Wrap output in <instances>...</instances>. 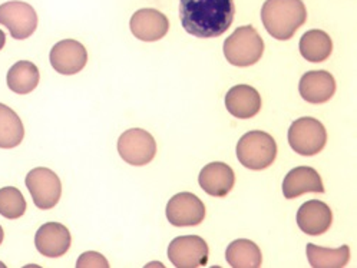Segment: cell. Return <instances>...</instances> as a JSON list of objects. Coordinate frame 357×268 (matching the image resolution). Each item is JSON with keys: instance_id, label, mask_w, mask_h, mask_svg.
I'll use <instances>...</instances> for the list:
<instances>
[{"instance_id": "cell-1", "label": "cell", "mask_w": 357, "mask_h": 268, "mask_svg": "<svg viewBox=\"0 0 357 268\" xmlns=\"http://www.w3.org/2000/svg\"><path fill=\"white\" fill-rule=\"evenodd\" d=\"M233 0H181L180 16L183 28L195 38H218L234 20Z\"/></svg>"}, {"instance_id": "cell-2", "label": "cell", "mask_w": 357, "mask_h": 268, "mask_svg": "<svg viewBox=\"0 0 357 268\" xmlns=\"http://www.w3.org/2000/svg\"><path fill=\"white\" fill-rule=\"evenodd\" d=\"M307 19L303 0H266L261 20L266 31L277 40H289Z\"/></svg>"}, {"instance_id": "cell-3", "label": "cell", "mask_w": 357, "mask_h": 268, "mask_svg": "<svg viewBox=\"0 0 357 268\" xmlns=\"http://www.w3.org/2000/svg\"><path fill=\"white\" fill-rule=\"evenodd\" d=\"M264 54V42L256 28L241 26L224 42L225 59L238 68L256 65Z\"/></svg>"}, {"instance_id": "cell-4", "label": "cell", "mask_w": 357, "mask_h": 268, "mask_svg": "<svg viewBox=\"0 0 357 268\" xmlns=\"http://www.w3.org/2000/svg\"><path fill=\"white\" fill-rule=\"evenodd\" d=\"M277 157L275 139L263 131H251L237 143V158L248 169L261 171L268 168Z\"/></svg>"}, {"instance_id": "cell-5", "label": "cell", "mask_w": 357, "mask_h": 268, "mask_svg": "<svg viewBox=\"0 0 357 268\" xmlns=\"http://www.w3.org/2000/svg\"><path fill=\"white\" fill-rule=\"evenodd\" d=\"M327 142V132L320 120L304 116L294 120L289 129L291 150L303 157H313L321 152Z\"/></svg>"}, {"instance_id": "cell-6", "label": "cell", "mask_w": 357, "mask_h": 268, "mask_svg": "<svg viewBox=\"0 0 357 268\" xmlns=\"http://www.w3.org/2000/svg\"><path fill=\"white\" fill-rule=\"evenodd\" d=\"M118 152L130 165L144 166L155 158L157 142L148 131L132 128L119 136Z\"/></svg>"}, {"instance_id": "cell-7", "label": "cell", "mask_w": 357, "mask_h": 268, "mask_svg": "<svg viewBox=\"0 0 357 268\" xmlns=\"http://www.w3.org/2000/svg\"><path fill=\"white\" fill-rule=\"evenodd\" d=\"M24 184L39 210H50L58 205L62 195V184L52 169L43 166L32 169L26 175Z\"/></svg>"}, {"instance_id": "cell-8", "label": "cell", "mask_w": 357, "mask_h": 268, "mask_svg": "<svg viewBox=\"0 0 357 268\" xmlns=\"http://www.w3.org/2000/svg\"><path fill=\"white\" fill-rule=\"evenodd\" d=\"M0 24L6 26L16 40L31 38L38 28L36 10L26 2L12 0L0 5Z\"/></svg>"}, {"instance_id": "cell-9", "label": "cell", "mask_w": 357, "mask_h": 268, "mask_svg": "<svg viewBox=\"0 0 357 268\" xmlns=\"http://www.w3.org/2000/svg\"><path fill=\"white\" fill-rule=\"evenodd\" d=\"M208 246L198 235H184L172 239L168 258L176 268H198L208 262Z\"/></svg>"}, {"instance_id": "cell-10", "label": "cell", "mask_w": 357, "mask_h": 268, "mask_svg": "<svg viewBox=\"0 0 357 268\" xmlns=\"http://www.w3.org/2000/svg\"><path fill=\"white\" fill-rule=\"evenodd\" d=\"M167 218L174 227H194L206 218V205L191 192H180L167 204Z\"/></svg>"}, {"instance_id": "cell-11", "label": "cell", "mask_w": 357, "mask_h": 268, "mask_svg": "<svg viewBox=\"0 0 357 268\" xmlns=\"http://www.w3.org/2000/svg\"><path fill=\"white\" fill-rule=\"evenodd\" d=\"M49 61L52 68L61 75H76L88 62V51L81 42L75 39H65L50 49Z\"/></svg>"}, {"instance_id": "cell-12", "label": "cell", "mask_w": 357, "mask_h": 268, "mask_svg": "<svg viewBox=\"0 0 357 268\" xmlns=\"http://www.w3.org/2000/svg\"><path fill=\"white\" fill-rule=\"evenodd\" d=\"M132 35L142 42L161 40L169 29L168 17L157 9H139L131 17Z\"/></svg>"}, {"instance_id": "cell-13", "label": "cell", "mask_w": 357, "mask_h": 268, "mask_svg": "<svg viewBox=\"0 0 357 268\" xmlns=\"http://www.w3.org/2000/svg\"><path fill=\"white\" fill-rule=\"evenodd\" d=\"M298 92L305 102L320 105L333 97L336 81L327 70H310L301 77Z\"/></svg>"}, {"instance_id": "cell-14", "label": "cell", "mask_w": 357, "mask_h": 268, "mask_svg": "<svg viewBox=\"0 0 357 268\" xmlns=\"http://www.w3.org/2000/svg\"><path fill=\"white\" fill-rule=\"evenodd\" d=\"M70 242L69 230L59 223L43 224L35 235L36 250L49 258H58L66 254L70 249Z\"/></svg>"}, {"instance_id": "cell-15", "label": "cell", "mask_w": 357, "mask_h": 268, "mask_svg": "<svg viewBox=\"0 0 357 268\" xmlns=\"http://www.w3.org/2000/svg\"><path fill=\"white\" fill-rule=\"evenodd\" d=\"M333 223V212L330 207L319 200L304 203L297 211V226L307 235H321Z\"/></svg>"}, {"instance_id": "cell-16", "label": "cell", "mask_w": 357, "mask_h": 268, "mask_svg": "<svg viewBox=\"0 0 357 268\" xmlns=\"http://www.w3.org/2000/svg\"><path fill=\"white\" fill-rule=\"evenodd\" d=\"M199 187L211 197H225L233 189L236 175L233 168L224 162H211L202 168L198 177Z\"/></svg>"}, {"instance_id": "cell-17", "label": "cell", "mask_w": 357, "mask_h": 268, "mask_svg": "<svg viewBox=\"0 0 357 268\" xmlns=\"http://www.w3.org/2000/svg\"><path fill=\"white\" fill-rule=\"evenodd\" d=\"M225 108L238 119H250L261 109V96L250 85H237L225 95Z\"/></svg>"}, {"instance_id": "cell-18", "label": "cell", "mask_w": 357, "mask_h": 268, "mask_svg": "<svg viewBox=\"0 0 357 268\" xmlns=\"http://www.w3.org/2000/svg\"><path fill=\"white\" fill-rule=\"evenodd\" d=\"M305 192L323 194V181L314 168L297 166L286 175L283 181V194L287 200H293Z\"/></svg>"}, {"instance_id": "cell-19", "label": "cell", "mask_w": 357, "mask_h": 268, "mask_svg": "<svg viewBox=\"0 0 357 268\" xmlns=\"http://www.w3.org/2000/svg\"><path fill=\"white\" fill-rule=\"evenodd\" d=\"M40 73L35 63L29 61L16 62L8 72L6 82L9 89L17 95H28L39 85Z\"/></svg>"}, {"instance_id": "cell-20", "label": "cell", "mask_w": 357, "mask_h": 268, "mask_svg": "<svg viewBox=\"0 0 357 268\" xmlns=\"http://www.w3.org/2000/svg\"><path fill=\"white\" fill-rule=\"evenodd\" d=\"M298 49L305 61L319 63L330 58L331 52H333V42L326 32L313 29L301 36Z\"/></svg>"}, {"instance_id": "cell-21", "label": "cell", "mask_w": 357, "mask_h": 268, "mask_svg": "<svg viewBox=\"0 0 357 268\" xmlns=\"http://www.w3.org/2000/svg\"><path fill=\"white\" fill-rule=\"evenodd\" d=\"M227 262L233 268H259L263 262L261 250L250 239H236L225 251Z\"/></svg>"}, {"instance_id": "cell-22", "label": "cell", "mask_w": 357, "mask_h": 268, "mask_svg": "<svg viewBox=\"0 0 357 268\" xmlns=\"http://www.w3.org/2000/svg\"><path fill=\"white\" fill-rule=\"evenodd\" d=\"M23 138L24 128L22 119L12 108L0 104V148H16L22 143Z\"/></svg>"}, {"instance_id": "cell-23", "label": "cell", "mask_w": 357, "mask_h": 268, "mask_svg": "<svg viewBox=\"0 0 357 268\" xmlns=\"http://www.w3.org/2000/svg\"><path fill=\"white\" fill-rule=\"evenodd\" d=\"M307 258L313 268H343L350 260L349 246L339 249H324L316 244H307Z\"/></svg>"}, {"instance_id": "cell-24", "label": "cell", "mask_w": 357, "mask_h": 268, "mask_svg": "<svg viewBox=\"0 0 357 268\" xmlns=\"http://www.w3.org/2000/svg\"><path fill=\"white\" fill-rule=\"evenodd\" d=\"M26 200L16 187L0 188V215L8 219H17L26 212Z\"/></svg>"}, {"instance_id": "cell-25", "label": "cell", "mask_w": 357, "mask_h": 268, "mask_svg": "<svg viewBox=\"0 0 357 268\" xmlns=\"http://www.w3.org/2000/svg\"><path fill=\"white\" fill-rule=\"evenodd\" d=\"M76 267L78 268H92V267H98V268H108L109 267V262L108 260L100 255L99 253L96 251H88V253H84L79 258H78V262H76Z\"/></svg>"}, {"instance_id": "cell-26", "label": "cell", "mask_w": 357, "mask_h": 268, "mask_svg": "<svg viewBox=\"0 0 357 268\" xmlns=\"http://www.w3.org/2000/svg\"><path fill=\"white\" fill-rule=\"evenodd\" d=\"M5 45H6V35L3 31H0V51L5 47Z\"/></svg>"}, {"instance_id": "cell-27", "label": "cell", "mask_w": 357, "mask_h": 268, "mask_svg": "<svg viewBox=\"0 0 357 268\" xmlns=\"http://www.w3.org/2000/svg\"><path fill=\"white\" fill-rule=\"evenodd\" d=\"M3 237H5V232H3V228L0 227V244L3 242Z\"/></svg>"}]
</instances>
